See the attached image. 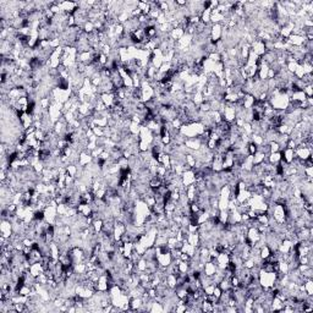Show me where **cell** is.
I'll list each match as a JSON object with an SVG mask.
<instances>
[{"label": "cell", "mask_w": 313, "mask_h": 313, "mask_svg": "<svg viewBox=\"0 0 313 313\" xmlns=\"http://www.w3.org/2000/svg\"><path fill=\"white\" fill-rule=\"evenodd\" d=\"M303 286H305V291L308 293V295H313V281H312V279L306 280V281L303 283Z\"/></svg>", "instance_id": "obj_1"}]
</instances>
